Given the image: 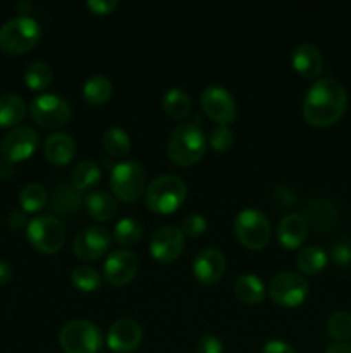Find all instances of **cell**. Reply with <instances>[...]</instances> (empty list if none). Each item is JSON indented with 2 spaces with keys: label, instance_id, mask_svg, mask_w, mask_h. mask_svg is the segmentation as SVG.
Returning <instances> with one entry per match:
<instances>
[{
  "label": "cell",
  "instance_id": "9c48e42d",
  "mask_svg": "<svg viewBox=\"0 0 351 353\" xmlns=\"http://www.w3.org/2000/svg\"><path fill=\"white\" fill-rule=\"evenodd\" d=\"M30 112L34 123L47 130H58L65 126L72 116L69 102L57 93H41L34 97L30 105Z\"/></svg>",
  "mask_w": 351,
  "mask_h": 353
},
{
  "label": "cell",
  "instance_id": "4fadbf2b",
  "mask_svg": "<svg viewBox=\"0 0 351 353\" xmlns=\"http://www.w3.org/2000/svg\"><path fill=\"white\" fill-rule=\"evenodd\" d=\"M202 107L206 116L217 124H229L236 119V100L233 93L222 86H206L202 92Z\"/></svg>",
  "mask_w": 351,
  "mask_h": 353
},
{
  "label": "cell",
  "instance_id": "d6986e66",
  "mask_svg": "<svg viewBox=\"0 0 351 353\" xmlns=\"http://www.w3.org/2000/svg\"><path fill=\"white\" fill-rule=\"evenodd\" d=\"M303 217L310 228H313L319 233H326V231L332 230L334 224H336L337 210L329 200L313 199L306 203Z\"/></svg>",
  "mask_w": 351,
  "mask_h": 353
},
{
  "label": "cell",
  "instance_id": "d590c367",
  "mask_svg": "<svg viewBox=\"0 0 351 353\" xmlns=\"http://www.w3.org/2000/svg\"><path fill=\"white\" fill-rule=\"evenodd\" d=\"M210 147L213 148L219 154H224V152L229 150L234 143V133L227 124H217L215 128L210 133Z\"/></svg>",
  "mask_w": 351,
  "mask_h": 353
},
{
  "label": "cell",
  "instance_id": "1f68e13d",
  "mask_svg": "<svg viewBox=\"0 0 351 353\" xmlns=\"http://www.w3.org/2000/svg\"><path fill=\"white\" fill-rule=\"evenodd\" d=\"M143 236V226L136 217H123L114 228V240L120 247H133Z\"/></svg>",
  "mask_w": 351,
  "mask_h": 353
},
{
  "label": "cell",
  "instance_id": "ee69618b",
  "mask_svg": "<svg viewBox=\"0 0 351 353\" xmlns=\"http://www.w3.org/2000/svg\"><path fill=\"white\" fill-rule=\"evenodd\" d=\"M12 279V268L0 259V285H6Z\"/></svg>",
  "mask_w": 351,
  "mask_h": 353
},
{
  "label": "cell",
  "instance_id": "b9f144b4",
  "mask_svg": "<svg viewBox=\"0 0 351 353\" xmlns=\"http://www.w3.org/2000/svg\"><path fill=\"white\" fill-rule=\"evenodd\" d=\"M7 223L12 230H21V228L28 226V219H26V212L23 209H16L9 214L7 217Z\"/></svg>",
  "mask_w": 351,
  "mask_h": 353
},
{
  "label": "cell",
  "instance_id": "603a6c76",
  "mask_svg": "<svg viewBox=\"0 0 351 353\" xmlns=\"http://www.w3.org/2000/svg\"><path fill=\"white\" fill-rule=\"evenodd\" d=\"M234 293H236L237 300L244 305H260L265 299L264 281L258 278L257 274H243L236 279L234 283Z\"/></svg>",
  "mask_w": 351,
  "mask_h": 353
},
{
  "label": "cell",
  "instance_id": "f35d334b",
  "mask_svg": "<svg viewBox=\"0 0 351 353\" xmlns=\"http://www.w3.org/2000/svg\"><path fill=\"white\" fill-rule=\"evenodd\" d=\"M198 353H224V345L220 338L215 334H203L196 345Z\"/></svg>",
  "mask_w": 351,
  "mask_h": 353
},
{
  "label": "cell",
  "instance_id": "cb8c5ba5",
  "mask_svg": "<svg viewBox=\"0 0 351 353\" xmlns=\"http://www.w3.org/2000/svg\"><path fill=\"white\" fill-rule=\"evenodd\" d=\"M85 207L95 221L105 223L116 217L117 202L112 195L105 192H92L85 199Z\"/></svg>",
  "mask_w": 351,
  "mask_h": 353
},
{
  "label": "cell",
  "instance_id": "7a4b0ae2",
  "mask_svg": "<svg viewBox=\"0 0 351 353\" xmlns=\"http://www.w3.org/2000/svg\"><path fill=\"white\" fill-rule=\"evenodd\" d=\"M205 133L196 124L182 123L172 130L167 140L169 159L179 168H189L200 162L205 155Z\"/></svg>",
  "mask_w": 351,
  "mask_h": 353
},
{
  "label": "cell",
  "instance_id": "ba28073f",
  "mask_svg": "<svg viewBox=\"0 0 351 353\" xmlns=\"http://www.w3.org/2000/svg\"><path fill=\"white\" fill-rule=\"evenodd\" d=\"M234 233L250 250H262L270 241V223L267 216L257 209H243L234 219Z\"/></svg>",
  "mask_w": 351,
  "mask_h": 353
},
{
  "label": "cell",
  "instance_id": "bcb514c9",
  "mask_svg": "<svg viewBox=\"0 0 351 353\" xmlns=\"http://www.w3.org/2000/svg\"><path fill=\"white\" fill-rule=\"evenodd\" d=\"M17 7H19L21 10H30L31 9L30 3H19V6H17Z\"/></svg>",
  "mask_w": 351,
  "mask_h": 353
},
{
  "label": "cell",
  "instance_id": "e0dca14e",
  "mask_svg": "<svg viewBox=\"0 0 351 353\" xmlns=\"http://www.w3.org/2000/svg\"><path fill=\"white\" fill-rule=\"evenodd\" d=\"M226 272V257L217 248H203L193 261V274L203 286H212L222 279Z\"/></svg>",
  "mask_w": 351,
  "mask_h": 353
},
{
  "label": "cell",
  "instance_id": "74e56055",
  "mask_svg": "<svg viewBox=\"0 0 351 353\" xmlns=\"http://www.w3.org/2000/svg\"><path fill=\"white\" fill-rule=\"evenodd\" d=\"M330 259L339 268H350L351 265V241L341 240L330 250Z\"/></svg>",
  "mask_w": 351,
  "mask_h": 353
},
{
  "label": "cell",
  "instance_id": "8992f818",
  "mask_svg": "<svg viewBox=\"0 0 351 353\" xmlns=\"http://www.w3.org/2000/svg\"><path fill=\"white\" fill-rule=\"evenodd\" d=\"M110 190L120 202H136L147 192V174L140 162L123 161L110 172Z\"/></svg>",
  "mask_w": 351,
  "mask_h": 353
},
{
  "label": "cell",
  "instance_id": "3957f363",
  "mask_svg": "<svg viewBox=\"0 0 351 353\" xmlns=\"http://www.w3.org/2000/svg\"><path fill=\"white\" fill-rule=\"evenodd\" d=\"M188 186L179 176L164 174L155 178L145 192V202L153 214L169 216L184 203Z\"/></svg>",
  "mask_w": 351,
  "mask_h": 353
},
{
  "label": "cell",
  "instance_id": "7402d4cb",
  "mask_svg": "<svg viewBox=\"0 0 351 353\" xmlns=\"http://www.w3.org/2000/svg\"><path fill=\"white\" fill-rule=\"evenodd\" d=\"M83 205V192L71 183H61L52 195V210L58 217H74Z\"/></svg>",
  "mask_w": 351,
  "mask_h": 353
},
{
  "label": "cell",
  "instance_id": "52a82bcc",
  "mask_svg": "<svg viewBox=\"0 0 351 353\" xmlns=\"http://www.w3.org/2000/svg\"><path fill=\"white\" fill-rule=\"evenodd\" d=\"M58 343L65 353H98L103 345V334L92 321L76 319L62 327Z\"/></svg>",
  "mask_w": 351,
  "mask_h": 353
},
{
  "label": "cell",
  "instance_id": "ffe728a7",
  "mask_svg": "<svg viewBox=\"0 0 351 353\" xmlns=\"http://www.w3.org/2000/svg\"><path fill=\"white\" fill-rule=\"evenodd\" d=\"M291 64L303 78H317L323 69V57L317 47L310 43H301L295 48L291 55Z\"/></svg>",
  "mask_w": 351,
  "mask_h": 353
},
{
  "label": "cell",
  "instance_id": "ab89813d",
  "mask_svg": "<svg viewBox=\"0 0 351 353\" xmlns=\"http://www.w3.org/2000/svg\"><path fill=\"white\" fill-rule=\"evenodd\" d=\"M119 3L116 0H88L86 7L89 9V12L96 14V16H109L114 10L117 9Z\"/></svg>",
  "mask_w": 351,
  "mask_h": 353
},
{
  "label": "cell",
  "instance_id": "f546056e",
  "mask_svg": "<svg viewBox=\"0 0 351 353\" xmlns=\"http://www.w3.org/2000/svg\"><path fill=\"white\" fill-rule=\"evenodd\" d=\"M102 145L109 155L116 159H124L131 150V140L123 128L110 126L102 137Z\"/></svg>",
  "mask_w": 351,
  "mask_h": 353
},
{
  "label": "cell",
  "instance_id": "7c38bea8",
  "mask_svg": "<svg viewBox=\"0 0 351 353\" xmlns=\"http://www.w3.org/2000/svg\"><path fill=\"white\" fill-rule=\"evenodd\" d=\"M110 247V233L102 226H86L72 241V250L79 261L93 262L107 254Z\"/></svg>",
  "mask_w": 351,
  "mask_h": 353
},
{
  "label": "cell",
  "instance_id": "83f0119b",
  "mask_svg": "<svg viewBox=\"0 0 351 353\" xmlns=\"http://www.w3.org/2000/svg\"><path fill=\"white\" fill-rule=\"evenodd\" d=\"M296 265L303 274L315 276L327 265V254L315 245L301 248L298 257H296Z\"/></svg>",
  "mask_w": 351,
  "mask_h": 353
},
{
  "label": "cell",
  "instance_id": "5b68a950",
  "mask_svg": "<svg viewBox=\"0 0 351 353\" xmlns=\"http://www.w3.org/2000/svg\"><path fill=\"white\" fill-rule=\"evenodd\" d=\"M26 238L34 250L41 254H57L65 243V226L57 216H38L26 226Z\"/></svg>",
  "mask_w": 351,
  "mask_h": 353
},
{
  "label": "cell",
  "instance_id": "60d3db41",
  "mask_svg": "<svg viewBox=\"0 0 351 353\" xmlns=\"http://www.w3.org/2000/svg\"><path fill=\"white\" fill-rule=\"evenodd\" d=\"M262 353H296L295 348L282 340H270L264 345Z\"/></svg>",
  "mask_w": 351,
  "mask_h": 353
},
{
  "label": "cell",
  "instance_id": "ac0fdd59",
  "mask_svg": "<svg viewBox=\"0 0 351 353\" xmlns=\"http://www.w3.org/2000/svg\"><path fill=\"white\" fill-rule=\"evenodd\" d=\"M308 234V224L305 217L299 214H288L281 219L277 226V240L288 250L299 248L306 240Z\"/></svg>",
  "mask_w": 351,
  "mask_h": 353
},
{
  "label": "cell",
  "instance_id": "e575fe53",
  "mask_svg": "<svg viewBox=\"0 0 351 353\" xmlns=\"http://www.w3.org/2000/svg\"><path fill=\"white\" fill-rule=\"evenodd\" d=\"M327 333L336 341H348L351 338V312L337 310L329 317Z\"/></svg>",
  "mask_w": 351,
  "mask_h": 353
},
{
  "label": "cell",
  "instance_id": "d6a6232c",
  "mask_svg": "<svg viewBox=\"0 0 351 353\" xmlns=\"http://www.w3.org/2000/svg\"><path fill=\"white\" fill-rule=\"evenodd\" d=\"M19 203L21 209L26 214H34L38 210L43 209L48 203V193L38 183H30V185L24 186L19 193Z\"/></svg>",
  "mask_w": 351,
  "mask_h": 353
},
{
  "label": "cell",
  "instance_id": "836d02e7",
  "mask_svg": "<svg viewBox=\"0 0 351 353\" xmlns=\"http://www.w3.org/2000/svg\"><path fill=\"white\" fill-rule=\"evenodd\" d=\"M71 281L74 285L76 290L83 293H93L96 290H100L102 286V276L98 274V271L89 265H78V268L72 271Z\"/></svg>",
  "mask_w": 351,
  "mask_h": 353
},
{
  "label": "cell",
  "instance_id": "2e32d148",
  "mask_svg": "<svg viewBox=\"0 0 351 353\" xmlns=\"http://www.w3.org/2000/svg\"><path fill=\"white\" fill-rule=\"evenodd\" d=\"M143 340V331L136 321L124 317L116 321L107 333V347L116 353H131Z\"/></svg>",
  "mask_w": 351,
  "mask_h": 353
},
{
  "label": "cell",
  "instance_id": "4dcf8cb0",
  "mask_svg": "<svg viewBox=\"0 0 351 353\" xmlns=\"http://www.w3.org/2000/svg\"><path fill=\"white\" fill-rule=\"evenodd\" d=\"M54 79V71L47 62L34 61L28 64L26 71H24V81L26 86L33 92H41V90L48 88Z\"/></svg>",
  "mask_w": 351,
  "mask_h": 353
},
{
  "label": "cell",
  "instance_id": "d4e9b609",
  "mask_svg": "<svg viewBox=\"0 0 351 353\" xmlns=\"http://www.w3.org/2000/svg\"><path fill=\"white\" fill-rule=\"evenodd\" d=\"M26 103L16 93L0 97V128H17L26 116Z\"/></svg>",
  "mask_w": 351,
  "mask_h": 353
},
{
  "label": "cell",
  "instance_id": "8d00e7d4",
  "mask_svg": "<svg viewBox=\"0 0 351 353\" xmlns=\"http://www.w3.org/2000/svg\"><path fill=\"white\" fill-rule=\"evenodd\" d=\"M181 231L184 236L189 238L202 236L206 231V219L203 216H200V214H191V216L184 217Z\"/></svg>",
  "mask_w": 351,
  "mask_h": 353
},
{
  "label": "cell",
  "instance_id": "7bdbcfd3",
  "mask_svg": "<svg viewBox=\"0 0 351 353\" xmlns=\"http://www.w3.org/2000/svg\"><path fill=\"white\" fill-rule=\"evenodd\" d=\"M14 176V164L6 159H0V181H7Z\"/></svg>",
  "mask_w": 351,
  "mask_h": 353
},
{
  "label": "cell",
  "instance_id": "6da1fadb",
  "mask_svg": "<svg viewBox=\"0 0 351 353\" xmlns=\"http://www.w3.org/2000/svg\"><path fill=\"white\" fill-rule=\"evenodd\" d=\"M348 105L346 90L332 78L313 83L303 100V117L313 128H329L343 117Z\"/></svg>",
  "mask_w": 351,
  "mask_h": 353
},
{
  "label": "cell",
  "instance_id": "30bf717a",
  "mask_svg": "<svg viewBox=\"0 0 351 353\" xmlns=\"http://www.w3.org/2000/svg\"><path fill=\"white\" fill-rule=\"evenodd\" d=\"M308 281L296 272L282 271L272 278L268 285V296L279 307L295 309L299 307L308 296Z\"/></svg>",
  "mask_w": 351,
  "mask_h": 353
},
{
  "label": "cell",
  "instance_id": "9a60e30c",
  "mask_svg": "<svg viewBox=\"0 0 351 353\" xmlns=\"http://www.w3.org/2000/svg\"><path fill=\"white\" fill-rule=\"evenodd\" d=\"M140 262L129 250H116L103 264V278L112 286H126L136 278Z\"/></svg>",
  "mask_w": 351,
  "mask_h": 353
},
{
  "label": "cell",
  "instance_id": "4316f807",
  "mask_svg": "<svg viewBox=\"0 0 351 353\" xmlns=\"http://www.w3.org/2000/svg\"><path fill=\"white\" fill-rule=\"evenodd\" d=\"M102 179V171L93 161H83L74 168L71 174V185L79 192H86L96 186Z\"/></svg>",
  "mask_w": 351,
  "mask_h": 353
},
{
  "label": "cell",
  "instance_id": "f6af8a7d",
  "mask_svg": "<svg viewBox=\"0 0 351 353\" xmlns=\"http://www.w3.org/2000/svg\"><path fill=\"white\" fill-rule=\"evenodd\" d=\"M326 353H351V345L346 341H336L327 347Z\"/></svg>",
  "mask_w": 351,
  "mask_h": 353
},
{
  "label": "cell",
  "instance_id": "f1b7e54d",
  "mask_svg": "<svg viewBox=\"0 0 351 353\" xmlns=\"http://www.w3.org/2000/svg\"><path fill=\"white\" fill-rule=\"evenodd\" d=\"M162 107L174 119H184L191 112V99L181 88H171L162 99Z\"/></svg>",
  "mask_w": 351,
  "mask_h": 353
},
{
  "label": "cell",
  "instance_id": "8fae6325",
  "mask_svg": "<svg viewBox=\"0 0 351 353\" xmlns=\"http://www.w3.org/2000/svg\"><path fill=\"white\" fill-rule=\"evenodd\" d=\"M38 143H40V137L36 130L30 126H17L3 137L0 143V154H2V159L9 161L10 164H16V162L30 159L36 150Z\"/></svg>",
  "mask_w": 351,
  "mask_h": 353
},
{
  "label": "cell",
  "instance_id": "277c9868",
  "mask_svg": "<svg viewBox=\"0 0 351 353\" xmlns=\"http://www.w3.org/2000/svg\"><path fill=\"white\" fill-rule=\"evenodd\" d=\"M41 26L31 16H17L0 26V50L9 55H23L38 45Z\"/></svg>",
  "mask_w": 351,
  "mask_h": 353
},
{
  "label": "cell",
  "instance_id": "44dd1931",
  "mask_svg": "<svg viewBox=\"0 0 351 353\" xmlns=\"http://www.w3.org/2000/svg\"><path fill=\"white\" fill-rule=\"evenodd\" d=\"M74 155L76 141L72 140L71 134L57 131V133H52L45 141V157L52 165H57V168L67 165L74 159Z\"/></svg>",
  "mask_w": 351,
  "mask_h": 353
},
{
  "label": "cell",
  "instance_id": "484cf974",
  "mask_svg": "<svg viewBox=\"0 0 351 353\" xmlns=\"http://www.w3.org/2000/svg\"><path fill=\"white\" fill-rule=\"evenodd\" d=\"M112 81L107 76H92L83 85V97L89 105H103L112 97Z\"/></svg>",
  "mask_w": 351,
  "mask_h": 353
},
{
  "label": "cell",
  "instance_id": "5bb4252c",
  "mask_svg": "<svg viewBox=\"0 0 351 353\" xmlns=\"http://www.w3.org/2000/svg\"><path fill=\"white\" fill-rule=\"evenodd\" d=\"M186 236L181 228L164 226L153 233L150 240V254L160 264H171L184 250Z\"/></svg>",
  "mask_w": 351,
  "mask_h": 353
}]
</instances>
